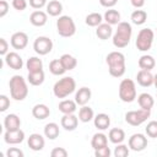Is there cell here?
<instances>
[{"instance_id":"1","label":"cell","mask_w":157,"mask_h":157,"mask_svg":"<svg viewBox=\"0 0 157 157\" xmlns=\"http://www.w3.org/2000/svg\"><path fill=\"white\" fill-rule=\"evenodd\" d=\"M105 63L108 65V70L110 76L113 77H121L125 74V56L120 52H110L107 58Z\"/></svg>"},{"instance_id":"2","label":"cell","mask_w":157,"mask_h":157,"mask_svg":"<svg viewBox=\"0 0 157 157\" xmlns=\"http://www.w3.org/2000/svg\"><path fill=\"white\" fill-rule=\"evenodd\" d=\"M132 28L129 22H119L115 33L113 34V45L117 48H125L131 39Z\"/></svg>"},{"instance_id":"3","label":"cell","mask_w":157,"mask_h":157,"mask_svg":"<svg viewBox=\"0 0 157 157\" xmlns=\"http://www.w3.org/2000/svg\"><path fill=\"white\" fill-rule=\"evenodd\" d=\"M10 94L15 101H23L28 94V87L26 80L21 75H15L9 81Z\"/></svg>"},{"instance_id":"4","label":"cell","mask_w":157,"mask_h":157,"mask_svg":"<svg viewBox=\"0 0 157 157\" xmlns=\"http://www.w3.org/2000/svg\"><path fill=\"white\" fill-rule=\"evenodd\" d=\"M76 88V82L72 77L65 76L56 81L53 87V93L56 98H65L69 94H71Z\"/></svg>"},{"instance_id":"5","label":"cell","mask_w":157,"mask_h":157,"mask_svg":"<svg viewBox=\"0 0 157 157\" xmlns=\"http://www.w3.org/2000/svg\"><path fill=\"white\" fill-rule=\"evenodd\" d=\"M56 31H58L59 36H61L64 38L72 37L76 33V26H75L72 17L66 16V15L59 16V18L56 21Z\"/></svg>"},{"instance_id":"6","label":"cell","mask_w":157,"mask_h":157,"mask_svg":"<svg viewBox=\"0 0 157 157\" xmlns=\"http://www.w3.org/2000/svg\"><path fill=\"white\" fill-rule=\"evenodd\" d=\"M119 98L125 103H131L136 98V86L130 78H124L119 85Z\"/></svg>"},{"instance_id":"7","label":"cell","mask_w":157,"mask_h":157,"mask_svg":"<svg viewBox=\"0 0 157 157\" xmlns=\"http://www.w3.org/2000/svg\"><path fill=\"white\" fill-rule=\"evenodd\" d=\"M155 33L151 28H142L136 37V48L140 52H147L151 49L153 43Z\"/></svg>"},{"instance_id":"8","label":"cell","mask_w":157,"mask_h":157,"mask_svg":"<svg viewBox=\"0 0 157 157\" xmlns=\"http://www.w3.org/2000/svg\"><path fill=\"white\" fill-rule=\"evenodd\" d=\"M151 115V110H146V109H137V110H130L125 113V121L128 124H130L131 126H139L142 123H145L147 120V118H150Z\"/></svg>"},{"instance_id":"9","label":"cell","mask_w":157,"mask_h":157,"mask_svg":"<svg viewBox=\"0 0 157 157\" xmlns=\"http://www.w3.org/2000/svg\"><path fill=\"white\" fill-rule=\"evenodd\" d=\"M33 49L38 55H47L53 49V42L50 38L44 36L37 37L33 43Z\"/></svg>"},{"instance_id":"10","label":"cell","mask_w":157,"mask_h":157,"mask_svg":"<svg viewBox=\"0 0 157 157\" xmlns=\"http://www.w3.org/2000/svg\"><path fill=\"white\" fill-rule=\"evenodd\" d=\"M147 147V137L144 134H132L129 137V148L132 151H142Z\"/></svg>"},{"instance_id":"11","label":"cell","mask_w":157,"mask_h":157,"mask_svg":"<svg viewBox=\"0 0 157 157\" xmlns=\"http://www.w3.org/2000/svg\"><path fill=\"white\" fill-rule=\"evenodd\" d=\"M10 43H11V47L13 49H17V50L25 49L28 44V36L25 32H15L11 36Z\"/></svg>"},{"instance_id":"12","label":"cell","mask_w":157,"mask_h":157,"mask_svg":"<svg viewBox=\"0 0 157 157\" xmlns=\"http://www.w3.org/2000/svg\"><path fill=\"white\" fill-rule=\"evenodd\" d=\"M4 140L9 145H17L25 140V132L21 129L17 130H6L4 134Z\"/></svg>"},{"instance_id":"13","label":"cell","mask_w":157,"mask_h":157,"mask_svg":"<svg viewBox=\"0 0 157 157\" xmlns=\"http://www.w3.org/2000/svg\"><path fill=\"white\" fill-rule=\"evenodd\" d=\"M4 60H5L6 65H7L9 67L13 69V70H20V69H22V66H23V60H22V58L20 56V54H17L16 52H9V53L5 55Z\"/></svg>"},{"instance_id":"14","label":"cell","mask_w":157,"mask_h":157,"mask_svg":"<svg viewBox=\"0 0 157 157\" xmlns=\"http://www.w3.org/2000/svg\"><path fill=\"white\" fill-rule=\"evenodd\" d=\"M78 120H80L78 117H76L74 113L72 114H64L61 120H60V124L66 131H72L77 128Z\"/></svg>"},{"instance_id":"15","label":"cell","mask_w":157,"mask_h":157,"mask_svg":"<svg viewBox=\"0 0 157 157\" xmlns=\"http://www.w3.org/2000/svg\"><path fill=\"white\" fill-rule=\"evenodd\" d=\"M27 144H28L31 150H33V151H42L44 148L45 141H44V137L40 134H31L29 137H28Z\"/></svg>"},{"instance_id":"16","label":"cell","mask_w":157,"mask_h":157,"mask_svg":"<svg viewBox=\"0 0 157 157\" xmlns=\"http://www.w3.org/2000/svg\"><path fill=\"white\" fill-rule=\"evenodd\" d=\"M47 21H48V16H47V13H45L44 11H42V10H36V11H33V12L31 13V16H29V22H31L33 26H36V27H42V26H44V25L47 23Z\"/></svg>"},{"instance_id":"17","label":"cell","mask_w":157,"mask_h":157,"mask_svg":"<svg viewBox=\"0 0 157 157\" xmlns=\"http://www.w3.org/2000/svg\"><path fill=\"white\" fill-rule=\"evenodd\" d=\"M136 81L142 87H150L153 85V75L148 70H140L136 75Z\"/></svg>"},{"instance_id":"18","label":"cell","mask_w":157,"mask_h":157,"mask_svg":"<svg viewBox=\"0 0 157 157\" xmlns=\"http://www.w3.org/2000/svg\"><path fill=\"white\" fill-rule=\"evenodd\" d=\"M91 96H92V92L88 87H81L75 94V102L78 105H86L91 99Z\"/></svg>"},{"instance_id":"19","label":"cell","mask_w":157,"mask_h":157,"mask_svg":"<svg viewBox=\"0 0 157 157\" xmlns=\"http://www.w3.org/2000/svg\"><path fill=\"white\" fill-rule=\"evenodd\" d=\"M32 115L38 120H44L50 115V109L45 104L39 103L32 108Z\"/></svg>"},{"instance_id":"20","label":"cell","mask_w":157,"mask_h":157,"mask_svg":"<svg viewBox=\"0 0 157 157\" xmlns=\"http://www.w3.org/2000/svg\"><path fill=\"white\" fill-rule=\"evenodd\" d=\"M93 124L98 130H107L110 125V118L105 113H99L93 118Z\"/></svg>"},{"instance_id":"21","label":"cell","mask_w":157,"mask_h":157,"mask_svg":"<svg viewBox=\"0 0 157 157\" xmlns=\"http://www.w3.org/2000/svg\"><path fill=\"white\" fill-rule=\"evenodd\" d=\"M4 126L6 130H17L21 126V119L16 114H7L4 119Z\"/></svg>"},{"instance_id":"22","label":"cell","mask_w":157,"mask_h":157,"mask_svg":"<svg viewBox=\"0 0 157 157\" xmlns=\"http://www.w3.org/2000/svg\"><path fill=\"white\" fill-rule=\"evenodd\" d=\"M113 34V28H112V25L109 23H101L99 26H97V29H96V36L102 39V40H105L108 39L110 36Z\"/></svg>"},{"instance_id":"23","label":"cell","mask_w":157,"mask_h":157,"mask_svg":"<svg viewBox=\"0 0 157 157\" xmlns=\"http://www.w3.org/2000/svg\"><path fill=\"white\" fill-rule=\"evenodd\" d=\"M137 103L140 105L141 109H146V110H151L153 104H155V99L150 93H141L137 97Z\"/></svg>"},{"instance_id":"24","label":"cell","mask_w":157,"mask_h":157,"mask_svg":"<svg viewBox=\"0 0 157 157\" xmlns=\"http://www.w3.org/2000/svg\"><path fill=\"white\" fill-rule=\"evenodd\" d=\"M77 109V103L72 99H63L59 103V110L63 114H72Z\"/></svg>"},{"instance_id":"25","label":"cell","mask_w":157,"mask_h":157,"mask_svg":"<svg viewBox=\"0 0 157 157\" xmlns=\"http://www.w3.org/2000/svg\"><path fill=\"white\" fill-rule=\"evenodd\" d=\"M61 12H63V4L59 0H50L47 4V13L48 15L56 17V16H60Z\"/></svg>"},{"instance_id":"26","label":"cell","mask_w":157,"mask_h":157,"mask_svg":"<svg viewBox=\"0 0 157 157\" xmlns=\"http://www.w3.org/2000/svg\"><path fill=\"white\" fill-rule=\"evenodd\" d=\"M108 137H109L110 142L118 145V144H121V142L125 140V132H124V130L120 129V128H113V129L109 130Z\"/></svg>"},{"instance_id":"27","label":"cell","mask_w":157,"mask_h":157,"mask_svg":"<svg viewBox=\"0 0 157 157\" xmlns=\"http://www.w3.org/2000/svg\"><path fill=\"white\" fill-rule=\"evenodd\" d=\"M137 64H139L140 69L151 71V70L155 67L156 61H155V59H153V56H152V55H147V54H145V55H141V56H140V59H139Z\"/></svg>"},{"instance_id":"28","label":"cell","mask_w":157,"mask_h":157,"mask_svg":"<svg viewBox=\"0 0 157 157\" xmlns=\"http://www.w3.org/2000/svg\"><path fill=\"white\" fill-rule=\"evenodd\" d=\"M103 20L107 22V23H109V25H118L119 22H120V13H119V11H117V10H114V9H109V10H107L105 12H104V15H103Z\"/></svg>"},{"instance_id":"29","label":"cell","mask_w":157,"mask_h":157,"mask_svg":"<svg viewBox=\"0 0 157 157\" xmlns=\"http://www.w3.org/2000/svg\"><path fill=\"white\" fill-rule=\"evenodd\" d=\"M44 71L39 70V71H34V72H28L27 80L32 86H40L44 82Z\"/></svg>"},{"instance_id":"30","label":"cell","mask_w":157,"mask_h":157,"mask_svg":"<svg viewBox=\"0 0 157 157\" xmlns=\"http://www.w3.org/2000/svg\"><path fill=\"white\" fill-rule=\"evenodd\" d=\"M108 145V139L107 136L103 134V132H97L92 136V140H91V146L93 147V150H97V148H101L103 146H107Z\"/></svg>"},{"instance_id":"31","label":"cell","mask_w":157,"mask_h":157,"mask_svg":"<svg viewBox=\"0 0 157 157\" xmlns=\"http://www.w3.org/2000/svg\"><path fill=\"white\" fill-rule=\"evenodd\" d=\"M26 67H27L28 72H34V71L43 70V61L38 56H31L26 63Z\"/></svg>"},{"instance_id":"32","label":"cell","mask_w":157,"mask_h":157,"mask_svg":"<svg viewBox=\"0 0 157 157\" xmlns=\"http://www.w3.org/2000/svg\"><path fill=\"white\" fill-rule=\"evenodd\" d=\"M49 71L55 76H60V75L65 74L66 69L64 67V65H63L60 59H54V60H52L49 63Z\"/></svg>"},{"instance_id":"33","label":"cell","mask_w":157,"mask_h":157,"mask_svg":"<svg viewBox=\"0 0 157 157\" xmlns=\"http://www.w3.org/2000/svg\"><path fill=\"white\" fill-rule=\"evenodd\" d=\"M94 118V113L93 109L87 107V105H81L80 110H78V119L82 123H88Z\"/></svg>"},{"instance_id":"34","label":"cell","mask_w":157,"mask_h":157,"mask_svg":"<svg viewBox=\"0 0 157 157\" xmlns=\"http://www.w3.org/2000/svg\"><path fill=\"white\" fill-rule=\"evenodd\" d=\"M44 135L49 140H55L59 136V125L56 123H48L44 126Z\"/></svg>"},{"instance_id":"35","label":"cell","mask_w":157,"mask_h":157,"mask_svg":"<svg viewBox=\"0 0 157 157\" xmlns=\"http://www.w3.org/2000/svg\"><path fill=\"white\" fill-rule=\"evenodd\" d=\"M102 21H103V16L99 12H91L86 16V20H85L86 25L90 27H97L101 23H103Z\"/></svg>"},{"instance_id":"36","label":"cell","mask_w":157,"mask_h":157,"mask_svg":"<svg viewBox=\"0 0 157 157\" xmlns=\"http://www.w3.org/2000/svg\"><path fill=\"white\" fill-rule=\"evenodd\" d=\"M60 60H61L64 67L66 69V71H70V70L75 69L76 65H77V60H76V58L72 56L71 54H63V55L60 56Z\"/></svg>"},{"instance_id":"37","label":"cell","mask_w":157,"mask_h":157,"mask_svg":"<svg viewBox=\"0 0 157 157\" xmlns=\"http://www.w3.org/2000/svg\"><path fill=\"white\" fill-rule=\"evenodd\" d=\"M147 20V12L144 11V10H135L132 13H131V22L134 25H144Z\"/></svg>"},{"instance_id":"38","label":"cell","mask_w":157,"mask_h":157,"mask_svg":"<svg viewBox=\"0 0 157 157\" xmlns=\"http://www.w3.org/2000/svg\"><path fill=\"white\" fill-rule=\"evenodd\" d=\"M145 131H146V134H147L148 137H152V139L157 137V121H156V120L150 121V123L146 125Z\"/></svg>"},{"instance_id":"39","label":"cell","mask_w":157,"mask_h":157,"mask_svg":"<svg viewBox=\"0 0 157 157\" xmlns=\"http://www.w3.org/2000/svg\"><path fill=\"white\" fill-rule=\"evenodd\" d=\"M114 156L115 157H126L129 156V147L123 144H118V146L114 148Z\"/></svg>"},{"instance_id":"40","label":"cell","mask_w":157,"mask_h":157,"mask_svg":"<svg viewBox=\"0 0 157 157\" xmlns=\"http://www.w3.org/2000/svg\"><path fill=\"white\" fill-rule=\"evenodd\" d=\"M110 148L108 147V145L107 146H103V147H101V148H97V150H94V156L96 157H109L110 156Z\"/></svg>"},{"instance_id":"41","label":"cell","mask_w":157,"mask_h":157,"mask_svg":"<svg viewBox=\"0 0 157 157\" xmlns=\"http://www.w3.org/2000/svg\"><path fill=\"white\" fill-rule=\"evenodd\" d=\"M6 156L7 157H23L25 153H23V151H21L17 147H10L6 151Z\"/></svg>"},{"instance_id":"42","label":"cell","mask_w":157,"mask_h":157,"mask_svg":"<svg viewBox=\"0 0 157 157\" xmlns=\"http://www.w3.org/2000/svg\"><path fill=\"white\" fill-rule=\"evenodd\" d=\"M52 157H66L67 156V151L64 147H55L50 152Z\"/></svg>"},{"instance_id":"43","label":"cell","mask_w":157,"mask_h":157,"mask_svg":"<svg viewBox=\"0 0 157 157\" xmlns=\"http://www.w3.org/2000/svg\"><path fill=\"white\" fill-rule=\"evenodd\" d=\"M12 7L17 11H23L27 7V1L26 0H12Z\"/></svg>"},{"instance_id":"44","label":"cell","mask_w":157,"mask_h":157,"mask_svg":"<svg viewBox=\"0 0 157 157\" xmlns=\"http://www.w3.org/2000/svg\"><path fill=\"white\" fill-rule=\"evenodd\" d=\"M9 107H10V99L7 98V96L1 94L0 96V112H5Z\"/></svg>"},{"instance_id":"45","label":"cell","mask_w":157,"mask_h":157,"mask_svg":"<svg viewBox=\"0 0 157 157\" xmlns=\"http://www.w3.org/2000/svg\"><path fill=\"white\" fill-rule=\"evenodd\" d=\"M29 5L33 7V9H42L44 6H47V0H29Z\"/></svg>"},{"instance_id":"46","label":"cell","mask_w":157,"mask_h":157,"mask_svg":"<svg viewBox=\"0 0 157 157\" xmlns=\"http://www.w3.org/2000/svg\"><path fill=\"white\" fill-rule=\"evenodd\" d=\"M9 43L6 42L5 38H0V54L1 55H6L9 52Z\"/></svg>"},{"instance_id":"47","label":"cell","mask_w":157,"mask_h":157,"mask_svg":"<svg viewBox=\"0 0 157 157\" xmlns=\"http://www.w3.org/2000/svg\"><path fill=\"white\" fill-rule=\"evenodd\" d=\"M9 12V2L6 0L0 1V17H4Z\"/></svg>"},{"instance_id":"48","label":"cell","mask_w":157,"mask_h":157,"mask_svg":"<svg viewBox=\"0 0 157 157\" xmlns=\"http://www.w3.org/2000/svg\"><path fill=\"white\" fill-rule=\"evenodd\" d=\"M117 2H118V0H99V4L103 7H108V9H112Z\"/></svg>"},{"instance_id":"49","label":"cell","mask_w":157,"mask_h":157,"mask_svg":"<svg viewBox=\"0 0 157 157\" xmlns=\"http://www.w3.org/2000/svg\"><path fill=\"white\" fill-rule=\"evenodd\" d=\"M130 1H131V5L136 9H141L145 5V0H130Z\"/></svg>"},{"instance_id":"50","label":"cell","mask_w":157,"mask_h":157,"mask_svg":"<svg viewBox=\"0 0 157 157\" xmlns=\"http://www.w3.org/2000/svg\"><path fill=\"white\" fill-rule=\"evenodd\" d=\"M153 85L156 86V88H157V74L153 76Z\"/></svg>"},{"instance_id":"51","label":"cell","mask_w":157,"mask_h":157,"mask_svg":"<svg viewBox=\"0 0 157 157\" xmlns=\"http://www.w3.org/2000/svg\"><path fill=\"white\" fill-rule=\"evenodd\" d=\"M156 31H157V28H156Z\"/></svg>"}]
</instances>
